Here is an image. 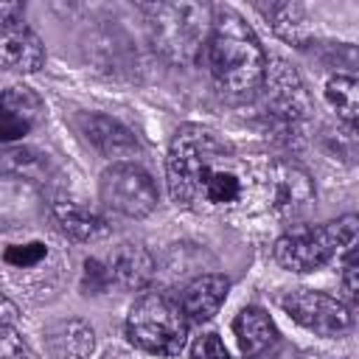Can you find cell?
I'll return each mask as SVG.
<instances>
[{
	"label": "cell",
	"instance_id": "7402d4cb",
	"mask_svg": "<svg viewBox=\"0 0 359 359\" xmlns=\"http://www.w3.org/2000/svg\"><path fill=\"white\" fill-rule=\"evenodd\" d=\"M112 289V280H109V269L104 264V258H87L84 261V269H81V292L84 294H104Z\"/></svg>",
	"mask_w": 359,
	"mask_h": 359
},
{
	"label": "cell",
	"instance_id": "3957f363",
	"mask_svg": "<svg viewBox=\"0 0 359 359\" xmlns=\"http://www.w3.org/2000/svg\"><path fill=\"white\" fill-rule=\"evenodd\" d=\"M359 238V216L345 213L325 224H297L286 230L275 247L272 258L289 272H314L334 255H353Z\"/></svg>",
	"mask_w": 359,
	"mask_h": 359
},
{
	"label": "cell",
	"instance_id": "6da1fadb",
	"mask_svg": "<svg viewBox=\"0 0 359 359\" xmlns=\"http://www.w3.org/2000/svg\"><path fill=\"white\" fill-rule=\"evenodd\" d=\"M171 199L194 213H233L261 202L264 171H255L216 132L185 123L174 132L165 157Z\"/></svg>",
	"mask_w": 359,
	"mask_h": 359
},
{
	"label": "cell",
	"instance_id": "603a6c76",
	"mask_svg": "<svg viewBox=\"0 0 359 359\" xmlns=\"http://www.w3.org/2000/svg\"><path fill=\"white\" fill-rule=\"evenodd\" d=\"M191 359H230V353L216 331H205L191 342Z\"/></svg>",
	"mask_w": 359,
	"mask_h": 359
},
{
	"label": "cell",
	"instance_id": "7c38bea8",
	"mask_svg": "<svg viewBox=\"0 0 359 359\" xmlns=\"http://www.w3.org/2000/svg\"><path fill=\"white\" fill-rule=\"evenodd\" d=\"M107 269H109V280L112 289H123V292H140L151 283L154 278V258L143 244L135 241H123L118 244L107 258H104Z\"/></svg>",
	"mask_w": 359,
	"mask_h": 359
},
{
	"label": "cell",
	"instance_id": "4fadbf2b",
	"mask_svg": "<svg viewBox=\"0 0 359 359\" xmlns=\"http://www.w3.org/2000/svg\"><path fill=\"white\" fill-rule=\"evenodd\" d=\"M79 129L95 151H101L104 157H115V163H121V157H135L140 151L132 129H126L121 121H115L109 115L87 112L79 118Z\"/></svg>",
	"mask_w": 359,
	"mask_h": 359
},
{
	"label": "cell",
	"instance_id": "5b68a950",
	"mask_svg": "<svg viewBox=\"0 0 359 359\" xmlns=\"http://www.w3.org/2000/svg\"><path fill=\"white\" fill-rule=\"evenodd\" d=\"M98 196L107 210L123 219H143L157 208V185L151 174L132 160L112 163L101 171Z\"/></svg>",
	"mask_w": 359,
	"mask_h": 359
},
{
	"label": "cell",
	"instance_id": "ffe728a7",
	"mask_svg": "<svg viewBox=\"0 0 359 359\" xmlns=\"http://www.w3.org/2000/svg\"><path fill=\"white\" fill-rule=\"evenodd\" d=\"M325 101L337 109L345 123H356L359 118V81L348 73H337L325 81Z\"/></svg>",
	"mask_w": 359,
	"mask_h": 359
},
{
	"label": "cell",
	"instance_id": "5bb4252c",
	"mask_svg": "<svg viewBox=\"0 0 359 359\" xmlns=\"http://www.w3.org/2000/svg\"><path fill=\"white\" fill-rule=\"evenodd\" d=\"M42 65H45V45L25 22L0 25V70L36 73Z\"/></svg>",
	"mask_w": 359,
	"mask_h": 359
},
{
	"label": "cell",
	"instance_id": "9a60e30c",
	"mask_svg": "<svg viewBox=\"0 0 359 359\" xmlns=\"http://www.w3.org/2000/svg\"><path fill=\"white\" fill-rule=\"evenodd\" d=\"M42 345L50 359H90L95 351V331L79 317H65L42 331Z\"/></svg>",
	"mask_w": 359,
	"mask_h": 359
},
{
	"label": "cell",
	"instance_id": "cb8c5ba5",
	"mask_svg": "<svg viewBox=\"0 0 359 359\" xmlns=\"http://www.w3.org/2000/svg\"><path fill=\"white\" fill-rule=\"evenodd\" d=\"M356 255H348L345 264H342V292L351 303L359 300V280H356Z\"/></svg>",
	"mask_w": 359,
	"mask_h": 359
},
{
	"label": "cell",
	"instance_id": "e0dca14e",
	"mask_svg": "<svg viewBox=\"0 0 359 359\" xmlns=\"http://www.w3.org/2000/svg\"><path fill=\"white\" fill-rule=\"evenodd\" d=\"M227 292H230V280L224 275L208 272V275L194 278L182 289L177 303H180L188 323H208L222 309V303L227 300Z\"/></svg>",
	"mask_w": 359,
	"mask_h": 359
},
{
	"label": "cell",
	"instance_id": "d6986e66",
	"mask_svg": "<svg viewBox=\"0 0 359 359\" xmlns=\"http://www.w3.org/2000/svg\"><path fill=\"white\" fill-rule=\"evenodd\" d=\"M258 11L269 20L272 31L278 36H283L286 42H306V34H309V20H306V11L303 6L297 3H269V6H258Z\"/></svg>",
	"mask_w": 359,
	"mask_h": 359
},
{
	"label": "cell",
	"instance_id": "d4e9b609",
	"mask_svg": "<svg viewBox=\"0 0 359 359\" xmlns=\"http://www.w3.org/2000/svg\"><path fill=\"white\" fill-rule=\"evenodd\" d=\"M22 17H25V6L22 3H0V25L22 22Z\"/></svg>",
	"mask_w": 359,
	"mask_h": 359
},
{
	"label": "cell",
	"instance_id": "484cf974",
	"mask_svg": "<svg viewBox=\"0 0 359 359\" xmlns=\"http://www.w3.org/2000/svg\"><path fill=\"white\" fill-rule=\"evenodd\" d=\"M17 320H20V309L14 306V300H8L0 292V328H11Z\"/></svg>",
	"mask_w": 359,
	"mask_h": 359
},
{
	"label": "cell",
	"instance_id": "44dd1931",
	"mask_svg": "<svg viewBox=\"0 0 359 359\" xmlns=\"http://www.w3.org/2000/svg\"><path fill=\"white\" fill-rule=\"evenodd\" d=\"M45 255H48V247L42 241H28V244H11V247H6L3 261L8 266H14V269H31Z\"/></svg>",
	"mask_w": 359,
	"mask_h": 359
},
{
	"label": "cell",
	"instance_id": "7a4b0ae2",
	"mask_svg": "<svg viewBox=\"0 0 359 359\" xmlns=\"http://www.w3.org/2000/svg\"><path fill=\"white\" fill-rule=\"evenodd\" d=\"M205 56L213 81L227 95H252L264 84L266 53L252 25L230 6H216L205 39Z\"/></svg>",
	"mask_w": 359,
	"mask_h": 359
},
{
	"label": "cell",
	"instance_id": "52a82bcc",
	"mask_svg": "<svg viewBox=\"0 0 359 359\" xmlns=\"http://www.w3.org/2000/svg\"><path fill=\"white\" fill-rule=\"evenodd\" d=\"M314 180L294 160H272L264 168L261 202L280 219H300L314 205Z\"/></svg>",
	"mask_w": 359,
	"mask_h": 359
},
{
	"label": "cell",
	"instance_id": "8fae6325",
	"mask_svg": "<svg viewBox=\"0 0 359 359\" xmlns=\"http://www.w3.org/2000/svg\"><path fill=\"white\" fill-rule=\"evenodd\" d=\"M50 219L56 224V230L79 244H93L109 236V224L107 219L93 210L90 205H81L70 196H53L50 199Z\"/></svg>",
	"mask_w": 359,
	"mask_h": 359
},
{
	"label": "cell",
	"instance_id": "ac0fdd59",
	"mask_svg": "<svg viewBox=\"0 0 359 359\" xmlns=\"http://www.w3.org/2000/svg\"><path fill=\"white\" fill-rule=\"evenodd\" d=\"M50 174H53V168H50V160L45 151H39L34 146H22V143L0 146V177L45 185L50 180Z\"/></svg>",
	"mask_w": 359,
	"mask_h": 359
},
{
	"label": "cell",
	"instance_id": "277c9868",
	"mask_svg": "<svg viewBox=\"0 0 359 359\" xmlns=\"http://www.w3.org/2000/svg\"><path fill=\"white\" fill-rule=\"evenodd\" d=\"M126 337L143 353L180 356L188 339V320L174 297L165 292H146L129 309Z\"/></svg>",
	"mask_w": 359,
	"mask_h": 359
},
{
	"label": "cell",
	"instance_id": "4316f807",
	"mask_svg": "<svg viewBox=\"0 0 359 359\" xmlns=\"http://www.w3.org/2000/svg\"><path fill=\"white\" fill-rule=\"evenodd\" d=\"M101 359H129V356H126L123 351H107V353H104Z\"/></svg>",
	"mask_w": 359,
	"mask_h": 359
},
{
	"label": "cell",
	"instance_id": "8992f818",
	"mask_svg": "<svg viewBox=\"0 0 359 359\" xmlns=\"http://www.w3.org/2000/svg\"><path fill=\"white\" fill-rule=\"evenodd\" d=\"M154 17V28H157V42L160 48L171 50L177 59H191L199 45L208 39L210 31V6H151L149 8ZM205 48V45H202Z\"/></svg>",
	"mask_w": 359,
	"mask_h": 359
},
{
	"label": "cell",
	"instance_id": "30bf717a",
	"mask_svg": "<svg viewBox=\"0 0 359 359\" xmlns=\"http://www.w3.org/2000/svg\"><path fill=\"white\" fill-rule=\"evenodd\" d=\"M45 121V101L25 84L0 93V146H11Z\"/></svg>",
	"mask_w": 359,
	"mask_h": 359
},
{
	"label": "cell",
	"instance_id": "ba28073f",
	"mask_svg": "<svg viewBox=\"0 0 359 359\" xmlns=\"http://www.w3.org/2000/svg\"><path fill=\"white\" fill-rule=\"evenodd\" d=\"M283 311L317 337H342L353 325L351 306L342 297L317 289H294L280 297Z\"/></svg>",
	"mask_w": 359,
	"mask_h": 359
},
{
	"label": "cell",
	"instance_id": "2e32d148",
	"mask_svg": "<svg viewBox=\"0 0 359 359\" xmlns=\"http://www.w3.org/2000/svg\"><path fill=\"white\" fill-rule=\"evenodd\" d=\"M233 334L244 359H264L278 345V328L261 306H244L233 320Z\"/></svg>",
	"mask_w": 359,
	"mask_h": 359
},
{
	"label": "cell",
	"instance_id": "9c48e42d",
	"mask_svg": "<svg viewBox=\"0 0 359 359\" xmlns=\"http://www.w3.org/2000/svg\"><path fill=\"white\" fill-rule=\"evenodd\" d=\"M264 84H266L264 107L272 118H278L283 123H294V121L306 118V112H309L306 87H303L300 76L286 62H266Z\"/></svg>",
	"mask_w": 359,
	"mask_h": 359
},
{
	"label": "cell",
	"instance_id": "83f0119b",
	"mask_svg": "<svg viewBox=\"0 0 359 359\" xmlns=\"http://www.w3.org/2000/svg\"><path fill=\"white\" fill-rule=\"evenodd\" d=\"M14 359H28V356H14Z\"/></svg>",
	"mask_w": 359,
	"mask_h": 359
}]
</instances>
